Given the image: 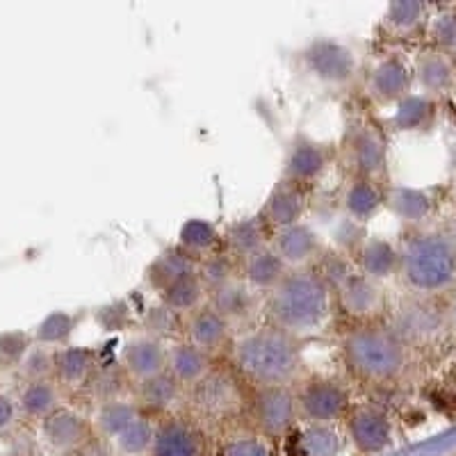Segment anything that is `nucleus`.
<instances>
[{"instance_id":"1","label":"nucleus","mask_w":456,"mask_h":456,"mask_svg":"<svg viewBox=\"0 0 456 456\" xmlns=\"http://www.w3.org/2000/svg\"><path fill=\"white\" fill-rule=\"evenodd\" d=\"M233 365L247 381L258 388L295 384L304 372L299 338L267 327L244 333L233 342Z\"/></svg>"},{"instance_id":"2","label":"nucleus","mask_w":456,"mask_h":456,"mask_svg":"<svg viewBox=\"0 0 456 456\" xmlns=\"http://www.w3.org/2000/svg\"><path fill=\"white\" fill-rule=\"evenodd\" d=\"M265 311L272 327L304 338L324 327L331 313V290L313 270H292L267 295Z\"/></svg>"},{"instance_id":"3","label":"nucleus","mask_w":456,"mask_h":456,"mask_svg":"<svg viewBox=\"0 0 456 456\" xmlns=\"http://www.w3.org/2000/svg\"><path fill=\"white\" fill-rule=\"evenodd\" d=\"M399 276L409 290L436 295L456 283V247L436 233L413 235L399 249Z\"/></svg>"},{"instance_id":"4","label":"nucleus","mask_w":456,"mask_h":456,"mask_svg":"<svg viewBox=\"0 0 456 456\" xmlns=\"http://www.w3.org/2000/svg\"><path fill=\"white\" fill-rule=\"evenodd\" d=\"M342 354L349 370L365 381H393L406 368V345L393 329L363 324L342 340Z\"/></svg>"},{"instance_id":"5","label":"nucleus","mask_w":456,"mask_h":456,"mask_svg":"<svg viewBox=\"0 0 456 456\" xmlns=\"http://www.w3.org/2000/svg\"><path fill=\"white\" fill-rule=\"evenodd\" d=\"M299 57L313 78L327 87H347L358 73V60L352 48L331 37H317L308 42Z\"/></svg>"},{"instance_id":"6","label":"nucleus","mask_w":456,"mask_h":456,"mask_svg":"<svg viewBox=\"0 0 456 456\" xmlns=\"http://www.w3.org/2000/svg\"><path fill=\"white\" fill-rule=\"evenodd\" d=\"M342 158H345V165L354 171V178H368V181L384 176L386 165H388V151H386L381 133L361 121L349 124L345 130Z\"/></svg>"},{"instance_id":"7","label":"nucleus","mask_w":456,"mask_h":456,"mask_svg":"<svg viewBox=\"0 0 456 456\" xmlns=\"http://www.w3.org/2000/svg\"><path fill=\"white\" fill-rule=\"evenodd\" d=\"M297 411L308 425L329 427L349 411V393L336 379H311L297 393Z\"/></svg>"},{"instance_id":"8","label":"nucleus","mask_w":456,"mask_h":456,"mask_svg":"<svg viewBox=\"0 0 456 456\" xmlns=\"http://www.w3.org/2000/svg\"><path fill=\"white\" fill-rule=\"evenodd\" d=\"M329 165H331L329 144L315 140L308 133H297L288 144V151H285L281 181L292 183L297 187L311 185L324 176Z\"/></svg>"},{"instance_id":"9","label":"nucleus","mask_w":456,"mask_h":456,"mask_svg":"<svg viewBox=\"0 0 456 456\" xmlns=\"http://www.w3.org/2000/svg\"><path fill=\"white\" fill-rule=\"evenodd\" d=\"M413 87V69L397 55L381 57L368 73L365 92L374 103L397 105Z\"/></svg>"},{"instance_id":"10","label":"nucleus","mask_w":456,"mask_h":456,"mask_svg":"<svg viewBox=\"0 0 456 456\" xmlns=\"http://www.w3.org/2000/svg\"><path fill=\"white\" fill-rule=\"evenodd\" d=\"M299 418L297 395L288 386L258 388L254 399V420L263 434L281 436Z\"/></svg>"},{"instance_id":"11","label":"nucleus","mask_w":456,"mask_h":456,"mask_svg":"<svg viewBox=\"0 0 456 456\" xmlns=\"http://www.w3.org/2000/svg\"><path fill=\"white\" fill-rule=\"evenodd\" d=\"M119 365L128 381L144 384L149 379L167 372V345L149 336L130 338L121 347Z\"/></svg>"},{"instance_id":"12","label":"nucleus","mask_w":456,"mask_h":456,"mask_svg":"<svg viewBox=\"0 0 456 456\" xmlns=\"http://www.w3.org/2000/svg\"><path fill=\"white\" fill-rule=\"evenodd\" d=\"M272 249L279 254L288 270H308L322 256V240L315 228L299 222L295 226L281 228L272 235Z\"/></svg>"},{"instance_id":"13","label":"nucleus","mask_w":456,"mask_h":456,"mask_svg":"<svg viewBox=\"0 0 456 456\" xmlns=\"http://www.w3.org/2000/svg\"><path fill=\"white\" fill-rule=\"evenodd\" d=\"M258 292H254L249 285L242 279H235L226 285H219L215 290L208 292V306L217 311L224 320L235 327V324H244L256 315L258 308Z\"/></svg>"},{"instance_id":"14","label":"nucleus","mask_w":456,"mask_h":456,"mask_svg":"<svg viewBox=\"0 0 456 456\" xmlns=\"http://www.w3.org/2000/svg\"><path fill=\"white\" fill-rule=\"evenodd\" d=\"M231 329L233 327L208 304L185 317V340L192 342L208 356H215L226 347L231 342Z\"/></svg>"},{"instance_id":"15","label":"nucleus","mask_w":456,"mask_h":456,"mask_svg":"<svg viewBox=\"0 0 456 456\" xmlns=\"http://www.w3.org/2000/svg\"><path fill=\"white\" fill-rule=\"evenodd\" d=\"M213 372V356H208L192 342L174 340L167 345V374L176 379L183 388H194Z\"/></svg>"},{"instance_id":"16","label":"nucleus","mask_w":456,"mask_h":456,"mask_svg":"<svg viewBox=\"0 0 456 456\" xmlns=\"http://www.w3.org/2000/svg\"><path fill=\"white\" fill-rule=\"evenodd\" d=\"M304 213H306V194H304V187L281 181L276 183L270 197L265 199L260 217L265 219V224L272 231H281V228L299 224Z\"/></svg>"},{"instance_id":"17","label":"nucleus","mask_w":456,"mask_h":456,"mask_svg":"<svg viewBox=\"0 0 456 456\" xmlns=\"http://www.w3.org/2000/svg\"><path fill=\"white\" fill-rule=\"evenodd\" d=\"M192 402L201 413L226 415L242 404V393L233 379L222 372H210L192 388Z\"/></svg>"},{"instance_id":"18","label":"nucleus","mask_w":456,"mask_h":456,"mask_svg":"<svg viewBox=\"0 0 456 456\" xmlns=\"http://www.w3.org/2000/svg\"><path fill=\"white\" fill-rule=\"evenodd\" d=\"M413 80L420 85L425 96H438L452 89L456 80V62L450 53L434 48V51H422L415 57Z\"/></svg>"},{"instance_id":"19","label":"nucleus","mask_w":456,"mask_h":456,"mask_svg":"<svg viewBox=\"0 0 456 456\" xmlns=\"http://www.w3.org/2000/svg\"><path fill=\"white\" fill-rule=\"evenodd\" d=\"M347 431L361 452L384 450L390 441L388 418L374 406H356L347 415Z\"/></svg>"},{"instance_id":"20","label":"nucleus","mask_w":456,"mask_h":456,"mask_svg":"<svg viewBox=\"0 0 456 456\" xmlns=\"http://www.w3.org/2000/svg\"><path fill=\"white\" fill-rule=\"evenodd\" d=\"M197 258H192L178 244H174V247H167V249H162L156 258L151 260L144 272V279L158 295H162L167 288H171V285L178 283L185 276L197 274Z\"/></svg>"},{"instance_id":"21","label":"nucleus","mask_w":456,"mask_h":456,"mask_svg":"<svg viewBox=\"0 0 456 456\" xmlns=\"http://www.w3.org/2000/svg\"><path fill=\"white\" fill-rule=\"evenodd\" d=\"M336 295L342 311L354 320H372L384 308V292L377 281H370L368 276L358 274V272Z\"/></svg>"},{"instance_id":"22","label":"nucleus","mask_w":456,"mask_h":456,"mask_svg":"<svg viewBox=\"0 0 456 456\" xmlns=\"http://www.w3.org/2000/svg\"><path fill=\"white\" fill-rule=\"evenodd\" d=\"M228 256H235L238 260L249 258L258 254L260 249L270 247V226L265 224L260 215H249V217H240L228 224L226 233H224Z\"/></svg>"},{"instance_id":"23","label":"nucleus","mask_w":456,"mask_h":456,"mask_svg":"<svg viewBox=\"0 0 456 456\" xmlns=\"http://www.w3.org/2000/svg\"><path fill=\"white\" fill-rule=\"evenodd\" d=\"M99 370L96 365V354L89 347H62L55 352V374H53V381H55L60 388H83L89 386L94 372Z\"/></svg>"},{"instance_id":"24","label":"nucleus","mask_w":456,"mask_h":456,"mask_svg":"<svg viewBox=\"0 0 456 456\" xmlns=\"http://www.w3.org/2000/svg\"><path fill=\"white\" fill-rule=\"evenodd\" d=\"M288 272L290 270L285 267L279 254L272 249V244L260 249L258 254L240 260V279L249 285L254 292H267L270 295L276 285L288 276Z\"/></svg>"},{"instance_id":"25","label":"nucleus","mask_w":456,"mask_h":456,"mask_svg":"<svg viewBox=\"0 0 456 456\" xmlns=\"http://www.w3.org/2000/svg\"><path fill=\"white\" fill-rule=\"evenodd\" d=\"M340 201L342 210H345V217L354 219V222L368 224L386 206V192H381V187L377 185V181L352 178L345 185V190H342Z\"/></svg>"},{"instance_id":"26","label":"nucleus","mask_w":456,"mask_h":456,"mask_svg":"<svg viewBox=\"0 0 456 456\" xmlns=\"http://www.w3.org/2000/svg\"><path fill=\"white\" fill-rule=\"evenodd\" d=\"M354 263H356L358 274L381 283V281L390 279L393 274H399V249L388 240L370 235Z\"/></svg>"},{"instance_id":"27","label":"nucleus","mask_w":456,"mask_h":456,"mask_svg":"<svg viewBox=\"0 0 456 456\" xmlns=\"http://www.w3.org/2000/svg\"><path fill=\"white\" fill-rule=\"evenodd\" d=\"M151 456H201V436L187 422H162L156 429Z\"/></svg>"},{"instance_id":"28","label":"nucleus","mask_w":456,"mask_h":456,"mask_svg":"<svg viewBox=\"0 0 456 456\" xmlns=\"http://www.w3.org/2000/svg\"><path fill=\"white\" fill-rule=\"evenodd\" d=\"M390 329L406 345L409 340H425V338L434 336L441 329V317L427 304L413 301V304H404L395 313V322Z\"/></svg>"},{"instance_id":"29","label":"nucleus","mask_w":456,"mask_h":456,"mask_svg":"<svg viewBox=\"0 0 456 456\" xmlns=\"http://www.w3.org/2000/svg\"><path fill=\"white\" fill-rule=\"evenodd\" d=\"M60 386L46 379V381H26V386L19 393V411H21L26 418L32 420H46L51 418L55 411H60V402H62V393H60Z\"/></svg>"},{"instance_id":"30","label":"nucleus","mask_w":456,"mask_h":456,"mask_svg":"<svg viewBox=\"0 0 456 456\" xmlns=\"http://www.w3.org/2000/svg\"><path fill=\"white\" fill-rule=\"evenodd\" d=\"M386 208L404 224H420L434 210V199L418 187L393 185L386 192Z\"/></svg>"},{"instance_id":"31","label":"nucleus","mask_w":456,"mask_h":456,"mask_svg":"<svg viewBox=\"0 0 456 456\" xmlns=\"http://www.w3.org/2000/svg\"><path fill=\"white\" fill-rule=\"evenodd\" d=\"M44 434H46L48 443L55 445L57 450H71V447H78L85 441L87 422H85L83 415L60 409L44 420Z\"/></svg>"},{"instance_id":"32","label":"nucleus","mask_w":456,"mask_h":456,"mask_svg":"<svg viewBox=\"0 0 456 456\" xmlns=\"http://www.w3.org/2000/svg\"><path fill=\"white\" fill-rule=\"evenodd\" d=\"M434 101L425 94H409L406 99L395 105V112L390 117V128L397 133H415L425 130L434 121Z\"/></svg>"},{"instance_id":"33","label":"nucleus","mask_w":456,"mask_h":456,"mask_svg":"<svg viewBox=\"0 0 456 456\" xmlns=\"http://www.w3.org/2000/svg\"><path fill=\"white\" fill-rule=\"evenodd\" d=\"M183 386L178 384L176 379L171 374H160V377H153L144 384H137V406H144L149 411H156V413H165V411L178 406L183 397Z\"/></svg>"},{"instance_id":"34","label":"nucleus","mask_w":456,"mask_h":456,"mask_svg":"<svg viewBox=\"0 0 456 456\" xmlns=\"http://www.w3.org/2000/svg\"><path fill=\"white\" fill-rule=\"evenodd\" d=\"M219 240L222 238H219L215 224L203 217L185 219L181 224V231H178V247L197 260L215 254Z\"/></svg>"},{"instance_id":"35","label":"nucleus","mask_w":456,"mask_h":456,"mask_svg":"<svg viewBox=\"0 0 456 456\" xmlns=\"http://www.w3.org/2000/svg\"><path fill=\"white\" fill-rule=\"evenodd\" d=\"M160 301L176 315L187 317L201 306H206L208 290L206 285L201 283V279H199V274H190L171 285V288H167L160 295Z\"/></svg>"},{"instance_id":"36","label":"nucleus","mask_w":456,"mask_h":456,"mask_svg":"<svg viewBox=\"0 0 456 456\" xmlns=\"http://www.w3.org/2000/svg\"><path fill=\"white\" fill-rule=\"evenodd\" d=\"M76 327H78V317L73 315V313L53 311L37 324L32 340L39 347H48L57 352V349L67 347V342L71 340Z\"/></svg>"},{"instance_id":"37","label":"nucleus","mask_w":456,"mask_h":456,"mask_svg":"<svg viewBox=\"0 0 456 456\" xmlns=\"http://www.w3.org/2000/svg\"><path fill=\"white\" fill-rule=\"evenodd\" d=\"M137 418H140V409H137L135 402H128V399L105 402L96 409V427L105 436H112V438H117L121 431L128 429Z\"/></svg>"},{"instance_id":"38","label":"nucleus","mask_w":456,"mask_h":456,"mask_svg":"<svg viewBox=\"0 0 456 456\" xmlns=\"http://www.w3.org/2000/svg\"><path fill=\"white\" fill-rule=\"evenodd\" d=\"M427 21V5L415 0H397L386 7L384 26L393 35H411Z\"/></svg>"},{"instance_id":"39","label":"nucleus","mask_w":456,"mask_h":456,"mask_svg":"<svg viewBox=\"0 0 456 456\" xmlns=\"http://www.w3.org/2000/svg\"><path fill=\"white\" fill-rule=\"evenodd\" d=\"M142 327H144V336L156 338L167 345V340H174L181 333H185V320L169 311L160 301L156 306L146 308L144 315H142Z\"/></svg>"},{"instance_id":"40","label":"nucleus","mask_w":456,"mask_h":456,"mask_svg":"<svg viewBox=\"0 0 456 456\" xmlns=\"http://www.w3.org/2000/svg\"><path fill=\"white\" fill-rule=\"evenodd\" d=\"M313 272L320 276L322 283L327 285L329 290L338 292L358 270L354 258L340 254V251H329V254H322L317 258V267Z\"/></svg>"},{"instance_id":"41","label":"nucleus","mask_w":456,"mask_h":456,"mask_svg":"<svg viewBox=\"0 0 456 456\" xmlns=\"http://www.w3.org/2000/svg\"><path fill=\"white\" fill-rule=\"evenodd\" d=\"M197 274L199 279H201V283L206 285L208 292L219 288V285L231 283V281H235L240 276L233 258H231L228 254H219V251H215V254L199 260Z\"/></svg>"},{"instance_id":"42","label":"nucleus","mask_w":456,"mask_h":456,"mask_svg":"<svg viewBox=\"0 0 456 456\" xmlns=\"http://www.w3.org/2000/svg\"><path fill=\"white\" fill-rule=\"evenodd\" d=\"M126 372L119 368H99L94 372L92 381H89V393L96 399V406L105 404V402H114V399H124L126 390Z\"/></svg>"},{"instance_id":"43","label":"nucleus","mask_w":456,"mask_h":456,"mask_svg":"<svg viewBox=\"0 0 456 456\" xmlns=\"http://www.w3.org/2000/svg\"><path fill=\"white\" fill-rule=\"evenodd\" d=\"M333 244H336V251L349 256V258L356 260L358 251L363 249V244L368 242V231H365V224L354 222L349 217H342L336 224V228L331 231Z\"/></svg>"},{"instance_id":"44","label":"nucleus","mask_w":456,"mask_h":456,"mask_svg":"<svg viewBox=\"0 0 456 456\" xmlns=\"http://www.w3.org/2000/svg\"><path fill=\"white\" fill-rule=\"evenodd\" d=\"M19 370H21L26 381H46V379H53V374H55V349L35 345L26 354Z\"/></svg>"},{"instance_id":"45","label":"nucleus","mask_w":456,"mask_h":456,"mask_svg":"<svg viewBox=\"0 0 456 456\" xmlns=\"http://www.w3.org/2000/svg\"><path fill=\"white\" fill-rule=\"evenodd\" d=\"M153 438H156V429H153V425L149 422V418L140 415L128 429L121 431V434L117 436V443H119L121 450L128 452V454H140V452L151 450Z\"/></svg>"},{"instance_id":"46","label":"nucleus","mask_w":456,"mask_h":456,"mask_svg":"<svg viewBox=\"0 0 456 456\" xmlns=\"http://www.w3.org/2000/svg\"><path fill=\"white\" fill-rule=\"evenodd\" d=\"M35 347V340L21 331H10L0 336V361L12 365H21L26 354Z\"/></svg>"},{"instance_id":"47","label":"nucleus","mask_w":456,"mask_h":456,"mask_svg":"<svg viewBox=\"0 0 456 456\" xmlns=\"http://www.w3.org/2000/svg\"><path fill=\"white\" fill-rule=\"evenodd\" d=\"M431 37L441 51L456 48V12H443L431 21Z\"/></svg>"},{"instance_id":"48","label":"nucleus","mask_w":456,"mask_h":456,"mask_svg":"<svg viewBox=\"0 0 456 456\" xmlns=\"http://www.w3.org/2000/svg\"><path fill=\"white\" fill-rule=\"evenodd\" d=\"M128 306L117 301V304H110V306L99 308V322L105 331H119L128 324Z\"/></svg>"},{"instance_id":"49","label":"nucleus","mask_w":456,"mask_h":456,"mask_svg":"<svg viewBox=\"0 0 456 456\" xmlns=\"http://www.w3.org/2000/svg\"><path fill=\"white\" fill-rule=\"evenodd\" d=\"M222 456H267V452L254 438H235L224 445Z\"/></svg>"},{"instance_id":"50","label":"nucleus","mask_w":456,"mask_h":456,"mask_svg":"<svg viewBox=\"0 0 456 456\" xmlns=\"http://www.w3.org/2000/svg\"><path fill=\"white\" fill-rule=\"evenodd\" d=\"M16 413H21V411H19V404L10 395H0V431L10 429L14 425Z\"/></svg>"},{"instance_id":"51","label":"nucleus","mask_w":456,"mask_h":456,"mask_svg":"<svg viewBox=\"0 0 456 456\" xmlns=\"http://www.w3.org/2000/svg\"><path fill=\"white\" fill-rule=\"evenodd\" d=\"M452 324H454V329H456V299H454V304H452Z\"/></svg>"},{"instance_id":"52","label":"nucleus","mask_w":456,"mask_h":456,"mask_svg":"<svg viewBox=\"0 0 456 456\" xmlns=\"http://www.w3.org/2000/svg\"><path fill=\"white\" fill-rule=\"evenodd\" d=\"M87 456H105V454H101V452H92V454H87Z\"/></svg>"}]
</instances>
